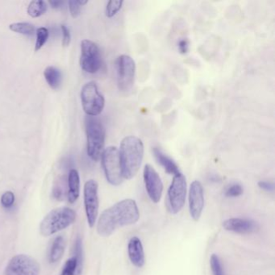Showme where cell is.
Listing matches in <instances>:
<instances>
[{
	"label": "cell",
	"instance_id": "6da1fadb",
	"mask_svg": "<svg viewBox=\"0 0 275 275\" xmlns=\"http://www.w3.org/2000/svg\"><path fill=\"white\" fill-rule=\"evenodd\" d=\"M140 218L135 200H121L102 212L97 223V232L101 236H109L119 228L134 225Z\"/></svg>",
	"mask_w": 275,
	"mask_h": 275
},
{
	"label": "cell",
	"instance_id": "7a4b0ae2",
	"mask_svg": "<svg viewBox=\"0 0 275 275\" xmlns=\"http://www.w3.org/2000/svg\"><path fill=\"white\" fill-rule=\"evenodd\" d=\"M119 155L123 178L133 179L140 170L144 159L142 140L135 136L125 137L120 143Z\"/></svg>",
	"mask_w": 275,
	"mask_h": 275
},
{
	"label": "cell",
	"instance_id": "3957f363",
	"mask_svg": "<svg viewBox=\"0 0 275 275\" xmlns=\"http://www.w3.org/2000/svg\"><path fill=\"white\" fill-rule=\"evenodd\" d=\"M87 152L90 159L98 161L101 159L105 144V129L97 116L87 115L85 119Z\"/></svg>",
	"mask_w": 275,
	"mask_h": 275
},
{
	"label": "cell",
	"instance_id": "277c9868",
	"mask_svg": "<svg viewBox=\"0 0 275 275\" xmlns=\"http://www.w3.org/2000/svg\"><path fill=\"white\" fill-rule=\"evenodd\" d=\"M76 212L69 207H58L48 212L40 225V232L45 236H51L71 225Z\"/></svg>",
	"mask_w": 275,
	"mask_h": 275
},
{
	"label": "cell",
	"instance_id": "5b68a950",
	"mask_svg": "<svg viewBox=\"0 0 275 275\" xmlns=\"http://www.w3.org/2000/svg\"><path fill=\"white\" fill-rule=\"evenodd\" d=\"M102 165L106 179L113 186H119L124 182L119 160V149L108 146L103 149L101 155Z\"/></svg>",
	"mask_w": 275,
	"mask_h": 275
},
{
	"label": "cell",
	"instance_id": "8992f818",
	"mask_svg": "<svg viewBox=\"0 0 275 275\" xmlns=\"http://www.w3.org/2000/svg\"><path fill=\"white\" fill-rule=\"evenodd\" d=\"M81 101L83 111L89 116H98L103 112L105 99L99 92L96 83L89 82L83 86L81 91Z\"/></svg>",
	"mask_w": 275,
	"mask_h": 275
},
{
	"label": "cell",
	"instance_id": "52a82bcc",
	"mask_svg": "<svg viewBox=\"0 0 275 275\" xmlns=\"http://www.w3.org/2000/svg\"><path fill=\"white\" fill-rule=\"evenodd\" d=\"M187 185L186 178L181 173L174 175L168 189L167 208L170 213L177 214L181 211L186 202Z\"/></svg>",
	"mask_w": 275,
	"mask_h": 275
},
{
	"label": "cell",
	"instance_id": "ba28073f",
	"mask_svg": "<svg viewBox=\"0 0 275 275\" xmlns=\"http://www.w3.org/2000/svg\"><path fill=\"white\" fill-rule=\"evenodd\" d=\"M103 65L101 51L99 46L90 40L81 42L80 66L83 71L96 73Z\"/></svg>",
	"mask_w": 275,
	"mask_h": 275
},
{
	"label": "cell",
	"instance_id": "9c48e42d",
	"mask_svg": "<svg viewBox=\"0 0 275 275\" xmlns=\"http://www.w3.org/2000/svg\"><path fill=\"white\" fill-rule=\"evenodd\" d=\"M117 83L119 91L128 92L133 88L135 80L136 63L129 55L123 54L117 58Z\"/></svg>",
	"mask_w": 275,
	"mask_h": 275
},
{
	"label": "cell",
	"instance_id": "30bf717a",
	"mask_svg": "<svg viewBox=\"0 0 275 275\" xmlns=\"http://www.w3.org/2000/svg\"><path fill=\"white\" fill-rule=\"evenodd\" d=\"M41 266L34 258L25 254L16 255L10 260L4 275H39Z\"/></svg>",
	"mask_w": 275,
	"mask_h": 275
},
{
	"label": "cell",
	"instance_id": "8fae6325",
	"mask_svg": "<svg viewBox=\"0 0 275 275\" xmlns=\"http://www.w3.org/2000/svg\"><path fill=\"white\" fill-rule=\"evenodd\" d=\"M98 183L96 181L91 179L86 183L84 186V206L87 222L90 227H94L96 223L99 213V195Z\"/></svg>",
	"mask_w": 275,
	"mask_h": 275
},
{
	"label": "cell",
	"instance_id": "7c38bea8",
	"mask_svg": "<svg viewBox=\"0 0 275 275\" xmlns=\"http://www.w3.org/2000/svg\"><path fill=\"white\" fill-rule=\"evenodd\" d=\"M145 189L149 199L154 203L160 202L163 192V183L159 173L151 165L147 164L143 171Z\"/></svg>",
	"mask_w": 275,
	"mask_h": 275
},
{
	"label": "cell",
	"instance_id": "4fadbf2b",
	"mask_svg": "<svg viewBox=\"0 0 275 275\" xmlns=\"http://www.w3.org/2000/svg\"><path fill=\"white\" fill-rule=\"evenodd\" d=\"M189 211L195 221L200 220L204 207V187L200 182L194 181L189 189Z\"/></svg>",
	"mask_w": 275,
	"mask_h": 275
},
{
	"label": "cell",
	"instance_id": "5bb4252c",
	"mask_svg": "<svg viewBox=\"0 0 275 275\" xmlns=\"http://www.w3.org/2000/svg\"><path fill=\"white\" fill-rule=\"evenodd\" d=\"M223 227L229 232L239 234H250L257 232L259 226L254 220L243 218H230L223 222Z\"/></svg>",
	"mask_w": 275,
	"mask_h": 275
},
{
	"label": "cell",
	"instance_id": "9a60e30c",
	"mask_svg": "<svg viewBox=\"0 0 275 275\" xmlns=\"http://www.w3.org/2000/svg\"><path fill=\"white\" fill-rule=\"evenodd\" d=\"M128 253L133 266L138 268H142L145 266V251L141 241L138 236H133L130 239L128 245Z\"/></svg>",
	"mask_w": 275,
	"mask_h": 275
},
{
	"label": "cell",
	"instance_id": "2e32d148",
	"mask_svg": "<svg viewBox=\"0 0 275 275\" xmlns=\"http://www.w3.org/2000/svg\"><path fill=\"white\" fill-rule=\"evenodd\" d=\"M80 193V178L78 171L72 169L68 175V192L67 197L70 204L75 203Z\"/></svg>",
	"mask_w": 275,
	"mask_h": 275
},
{
	"label": "cell",
	"instance_id": "e0dca14e",
	"mask_svg": "<svg viewBox=\"0 0 275 275\" xmlns=\"http://www.w3.org/2000/svg\"><path fill=\"white\" fill-rule=\"evenodd\" d=\"M153 152H154V155L157 161L162 166L165 172L169 174H173L174 176L180 173L179 166L175 161L168 155L164 154L160 149L154 148Z\"/></svg>",
	"mask_w": 275,
	"mask_h": 275
},
{
	"label": "cell",
	"instance_id": "ac0fdd59",
	"mask_svg": "<svg viewBox=\"0 0 275 275\" xmlns=\"http://www.w3.org/2000/svg\"><path fill=\"white\" fill-rule=\"evenodd\" d=\"M66 250V241L63 236H58L54 239L50 251H49V261L51 263H56L61 260L62 256L64 254Z\"/></svg>",
	"mask_w": 275,
	"mask_h": 275
},
{
	"label": "cell",
	"instance_id": "d6986e66",
	"mask_svg": "<svg viewBox=\"0 0 275 275\" xmlns=\"http://www.w3.org/2000/svg\"><path fill=\"white\" fill-rule=\"evenodd\" d=\"M44 76L46 82L52 89H58L62 83V73L58 68L54 67H48L44 71Z\"/></svg>",
	"mask_w": 275,
	"mask_h": 275
},
{
	"label": "cell",
	"instance_id": "ffe728a7",
	"mask_svg": "<svg viewBox=\"0 0 275 275\" xmlns=\"http://www.w3.org/2000/svg\"><path fill=\"white\" fill-rule=\"evenodd\" d=\"M47 10V4L46 2H44L42 0H35L30 2L28 4V14L32 18H37L46 12Z\"/></svg>",
	"mask_w": 275,
	"mask_h": 275
},
{
	"label": "cell",
	"instance_id": "44dd1931",
	"mask_svg": "<svg viewBox=\"0 0 275 275\" xmlns=\"http://www.w3.org/2000/svg\"><path fill=\"white\" fill-rule=\"evenodd\" d=\"M9 28L12 32L25 36H32L35 32L34 26L32 25V23L27 22L11 23Z\"/></svg>",
	"mask_w": 275,
	"mask_h": 275
},
{
	"label": "cell",
	"instance_id": "7402d4cb",
	"mask_svg": "<svg viewBox=\"0 0 275 275\" xmlns=\"http://www.w3.org/2000/svg\"><path fill=\"white\" fill-rule=\"evenodd\" d=\"M74 252L75 256L74 257L77 261V269H76L75 273L79 275L83 270V243L80 238H77L75 242V246H74Z\"/></svg>",
	"mask_w": 275,
	"mask_h": 275
},
{
	"label": "cell",
	"instance_id": "603a6c76",
	"mask_svg": "<svg viewBox=\"0 0 275 275\" xmlns=\"http://www.w3.org/2000/svg\"><path fill=\"white\" fill-rule=\"evenodd\" d=\"M48 30L46 28H39L37 29V40L35 44V51H39L48 41Z\"/></svg>",
	"mask_w": 275,
	"mask_h": 275
},
{
	"label": "cell",
	"instance_id": "cb8c5ba5",
	"mask_svg": "<svg viewBox=\"0 0 275 275\" xmlns=\"http://www.w3.org/2000/svg\"><path fill=\"white\" fill-rule=\"evenodd\" d=\"M124 2L123 1H109L106 7L105 14L108 18H112L113 16L119 12V10L121 9L122 5Z\"/></svg>",
	"mask_w": 275,
	"mask_h": 275
},
{
	"label": "cell",
	"instance_id": "d4e9b609",
	"mask_svg": "<svg viewBox=\"0 0 275 275\" xmlns=\"http://www.w3.org/2000/svg\"><path fill=\"white\" fill-rule=\"evenodd\" d=\"M210 266L213 275H225L222 263L220 257L216 254H212L210 258Z\"/></svg>",
	"mask_w": 275,
	"mask_h": 275
},
{
	"label": "cell",
	"instance_id": "484cf974",
	"mask_svg": "<svg viewBox=\"0 0 275 275\" xmlns=\"http://www.w3.org/2000/svg\"><path fill=\"white\" fill-rule=\"evenodd\" d=\"M87 1H80V0H70L69 1V8L70 14L73 18H77L81 13L82 7L87 4Z\"/></svg>",
	"mask_w": 275,
	"mask_h": 275
},
{
	"label": "cell",
	"instance_id": "4316f807",
	"mask_svg": "<svg viewBox=\"0 0 275 275\" xmlns=\"http://www.w3.org/2000/svg\"><path fill=\"white\" fill-rule=\"evenodd\" d=\"M243 187L238 183H234L225 190V196L229 198H236L243 194Z\"/></svg>",
	"mask_w": 275,
	"mask_h": 275
},
{
	"label": "cell",
	"instance_id": "83f0119b",
	"mask_svg": "<svg viewBox=\"0 0 275 275\" xmlns=\"http://www.w3.org/2000/svg\"><path fill=\"white\" fill-rule=\"evenodd\" d=\"M77 269V261L74 257L69 258L65 264L64 269L61 275H73Z\"/></svg>",
	"mask_w": 275,
	"mask_h": 275
},
{
	"label": "cell",
	"instance_id": "f1b7e54d",
	"mask_svg": "<svg viewBox=\"0 0 275 275\" xmlns=\"http://www.w3.org/2000/svg\"><path fill=\"white\" fill-rule=\"evenodd\" d=\"M15 203V195L12 191H6L1 197V204L5 208H11Z\"/></svg>",
	"mask_w": 275,
	"mask_h": 275
},
{
	"label": "cell",
	"instance_id": "f546056e",
	"mask_svg": "<svg viewBox=\"0 0 275 275\" xmlns=\"http://www.w3.org/2000/svg\"><path fill=\"white\" fill-rule=\"evenodd\" d=\"M62 184V182H59L53 188V195L56 200H62L65 198V187Z\"/></svg>",
	"mask_w": 275,
	"mask_h": 275
},
{
	"label": "cell",
	"instance_id": "4dcf8cb0",
	"mask_svg": "<svg viewBox=\"0 0 275 275\" xmlns=\"http://www.w3.org/2000/svg\"><path fill=\"white\" fill-rule=\"evenodd\" d=\"M62 28V36H63V39H62V45L64 47L69 46V43L71 42V36H70V32H69V28H67V26L62 24L61 26Z\"/></svg>",
	"mask_w": 275,
	"mask_h": 275
},
{
	"label": "cell",
	"instance_id": "1f68e13d",
	"mask_svg": "<svg viewBox=\"0 0 275 275\" xmlns=\"http://www.w3.org/2000/svg\"><path fill=\"white\" fill-rule=\"evenodd\" d=\"M258 186L261 190L267 191V192H273L275 190V185L273 183L268 181H260L258 182Z\"/></svg>",
	"mask_w": 275,
	"mask_h": 275
},
{
	"label": "cell",
	"instance_id": "d6a6232c",
	"mask_svg": "<svg viewBox=\"0 0 275 275\" xmlns=\"http://www.w3.org/2000/svg\"><path fill=\"white\" fill-rule=\"evenodd\" d=\"M179 51L181 53H186L189 49V42L186 39H182L179 41Z\"/></svg>",
	"mask_w": 275,
	"mask_h": 275
},
{
	"label": "cell",
	"instance_id": "836d02e7",
	"mask_svg": "<svg viewBox=\"0 0 275 275\" xmlns=\"http://www.w3.org/2000/svg\"><path fill=\"white\" fill-rule=\"evenodd\" d=\"M48 3L54 9H59L63 7L65 2L64 1H60V0H50V1H48Z\"/></svg>",
	"mask_w": 275,
	"mask_h": 275
},
{
	"label": "cell",
	"instance_id": "e575fe53",
	"mask_svg": "<svg viewBox=\"0 0 275 275\" xmlns=\"http://www.w3.org/2000/svg\"><path fill=\"white\" fill-rule=\"evenodd\" d=\"M220 178H219V177L216 176V175H214V176L210 177V180H211V181L219 182V180H220Z\"/></svg>",
	"mask_w": 275,
	"mask_h": 275
}]
</instances>
